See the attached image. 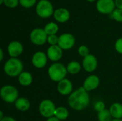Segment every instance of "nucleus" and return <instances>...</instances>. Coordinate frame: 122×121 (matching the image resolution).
Instances as JSON below:
<instances>
[{
	"label": "nucleus",
	"mask_w": 122,
	"mask_h": 121,
	"mask_svg": "<svg viewBox=\"0 0 122 121\" xmlns=\"http://www.w3.org/2000/svg\"><path fill=\"white\" fill-rule=\"evenodd\" d=\"M74 44V36L71 34H63L59 37L58 46L63 50H68L71 48Z\"/></svg>",
	"instance_id": "6e6552de"
},
{
	"label": "nucleus",
	"mask_w": 122,
	"mask_h": 121,
	"mask_svg": "<svg viewBox=\"0 0 122 121\" xmlns=\"http://www.w3.org/2000/svg\"><path fill=\"white\" fill-rule=\"evenodd\" d=\"M62 55V49L57 45L51 46L47 50V57L52 61H57L60 60Z\"/></svg>",
	"instance_id": "ddd939ff"
},
{
	"label": "nucleus",
	"mask_w": 122,
	"mask_h": 121,
	"mask_svg": "<svg viewBox=\"0 0 122 121\" xmlns=\"http://www.w3.org/2000/svg\"><path fill=\"white\" fill-rule=\"evenodd\" d=\"M67 72L71 74H76L81 70L80 63L77 61H71L67 66Z\"/></svg>",
	"instance_id": "4be33fe9"
},
{
	"label": "nucleus",
	"mask_w": 122,
	"mask_h": 121,
	"mask_svg": "<svg viewBox=\"0 0 122 121\" xmlns=\"http://www.w3.org/2000/svg\"><path fill=\"white\" fill-rule=\"evenodd\" d=\"M68 102L71 108L76 111H82L88 106L89 103V96L86 91L81 87L71 93Z\"/></svg>",
	"instance_id": "f257e3e1"
},
{
	"label": "nucleus",
	"mask_w": 122,
	"mask_h": 121,
	"mask_svg": "<svg viewBox=\"0 0 122 121\" xmlns=\"http://www.w3.org/2000/svg\"><path fill=\"white\" fill-rule=\"evenodd\" d=\"M115 6L114 0H99L97 3V9L102 14H110L113 12Z\"/></svg>",
	"instance_id": "1a4fd4ad"
},
{
	"label": "nucleus",
	"mask_w": 122,
	"mask_h": 121,
	"mask_svg": "<svg viewBox=\"0 0 122 121\" xmlns=\"http://www.w3.org/2000/svg\"><path fill=\"white\" fill-rule=\"evenodd\" d=\"M115 4L118 9H122V0H115Z\"/></svg>",
	"instance_id": "7c9ffc66"
},
{
	"label": "nucleus",
	"mask_w": 122,
	"mask_h": 121,
	"mask_svg": "<svg viewBox=\"0 0 122 121\" xmlns=\"http://www.w3.org/2000/svg\"><path fill=\"white\" fill-rule=\"evenodd\" d=\"M16 108L21 111H26L30 108V102L25 98H19L15 102Z\"/></svg>",
	"instance_id": "6ab92c4d"
},
{
	"label": "nucleus",
	"mask_w": 122,
	"mask_h": 121,
	"mask_svg": "<svg viewBox=\"0 0 122 121\" xmlns=\"http://www.w3.org/2000/svg\"><path fill=\"white\" fill-rule=\"evenodd\" d=\"M87 1H96V0H87Z\"/></svg>",
	"instance_id": "4c0bfd02"
},
{
	"label": "nucleus",
	"mask_w": 122,
	"mask_h": 121,
	"mask_svg": "<svg viewBox=\"0 0 122 121\" xmlns=\"http://www.w3.org/2000/svg\"><path fill=\"white\" fill-rule=\"evenodd\" d=\"M47 38L46 33L42 29H35L30 34L31 42L36 45H43L47 41Z\"/></svg>",
	"instance_id": "0eeeda50"
},
{
	"label": "nucleus",
	"mask_w": 122,
	"mask_h": 121,
	"mask_svg": "<svg viewBox=\"0 0 122 121\" xmlns=\"http://www.w3.org/2000/svg\"><path fill=\"white\" fill-rule=\"evenodd\" d=\"M112 121H122V120H120V119H114Z\"/></svg>",
	"instance_id": "c9c22d12"
},
{
	"label": "nucleus",
	"mask_w": 122,
	"mask_h": 121,
	"mask_svg": "<svg viewBox=\"0 0 122 121\" xmlns=\"http://www.w3.org/2000/svg\"><path fill=\"white\" fill-rule=\"evenodd\" d=\"M54 19L57 21L64 23L69 20V19L70 17V14L66 9L59 8L54 11Z\"/></svg>",
	"instance_id": "dca6fc26"
},
{
	"label": "nucleus",
	"mask_w": 122,
	"mask_h": 121,
	"mask_svg": "<svg viewBox=\"0 0 122 121\" xmlns=\"http://www.w3.org/2000/svg\"><path fill=\"white\" fill-rule=\"evenodd\" d=\"M55 117H56L60 121H64L69 116V111L66 108L64 107H59L56 109L55 113H54Z\"/></svg>",
	"instance_id": "aec40b11"
},
{
	"label": "nucleus",
	"mask_w": 122,
	"mask_h": 121,
	"mask_svg": "<svg viewBox=\"0 0 122 121\" xmlns=\"http://www.w3.org/2000/svg\"><path fill=\"white\" fill-rule=\"evenodd\" d=\"M66 73V68H65V66L60 63L52 64L48 70V74L49 78L55 82H59L64 79Z\"/></svg>",
	"instance_id": "7ed1b4c3"
},
{
	"label": "nucleus",
	"mask_w": 122,
	"mask_h": 121,
	"mask_svg": "<svg viewBox=\"0 0 122 121\" xmlns=\"http://www.w3.org/2000/svg\"><path fill=\"white\" fill-rule=\"evenodd\" d=\"M109 112L112 117L115 119H120L122 118V105L119 103H115L112 105Z\"/></svg>",
	"instance_id": "f3484780"
},
{
	"label": "nucleus",
	"mask_w": 122,
	"mask_h": 121,
	"mask_svg": "<svg viewBox=\"0 0 122 121\" xmlns=\"http://www.w3.org/2000/svg\"><path fill=\"white\" fill-rule=\"evenodd\" d=\"M47 56L44 52L38 51L35 53L32 57V63L33 65L38 68H41L44 67L47 62Z\"/></svg>",
	"instance_id": "f8f14e48"
},
{
	"label": "nucleus",
	"mask_w": 122,
	"mask_h": 121,
	"mask_svg": "<svg viewBox=\"0 0 122 121\" xmlns=\"http://www.w3.org/2000/svg\"><path fill=\"white\" fill-rule=\"evenodd\" d=\"M78 52H79V54L81 56L86 57V56L89 55V48H87V46H84V45H82V46H81L79 48Z\"/></svg>",
	"instance_id": "a878e982"
},
{
	"label": "nucleus",
	"mask_w": 122,
	"mask_h": 121,
	"mask_svg": "<svg viewBox=\"0 0 122 121\" xmlns=\"http://www.w3.org/2000/svg\"><path fill=\"white\" fill-rule=\"evenodd\" d=\"M1 97L6 103H14L18 99V91L17 89L11 85H6L1 89Z\"/></svg>",
	"instance_id": "20e7f679"
},
{
	"label": "nucleus",
	"mask_w": 122,
	"mask_h": 121,
	"mask_svg": "<svg viewBox=\"0 0 122 121\" xmlns=\"http://www.w3.org/2000/svg\"><path fill=\"white\" fill-rule=\"evenodd\" d=\"M4 71L7 76L11 77L19 76L23 71V63L18 58H11L6 62Z\"/></svg>",
	"instance_id": "f03ea898"
},
{
	"label": "nucleus",
	"mask_w": 122,
	"mask_h": 121,
	"mask_svg": "<svg viewBox=\"0 0 122 121\" xmlns=\"http://www.w3.org/2000/svg\"><path fill=\"white\" fill-rule=\"evenodd\" d=\"M112 16L117 21H122V9H117L112 12Z\"/></svg>",
	"instance_id": "b1692460"
},
{
	"label": "nucleus",
	"mask_w": 122,
	"mask_h": 121,
	"mask_svg": "<svg viewBox=\"0 0 122 121\" xmlns=\"http://www.w3.org/2000/svg\"><path fill=\"white\" fill-rule=\"evenodd\" d=\"M36 14L41 18H48L54 13V8L51 3L47 0H41L36 7Z\"/></svg>",
	"instance_id": "39448f33"
},
{
	"label": "nucleus",
	"mask_w": 122,
	"mask_h": 121,
	"mask_svg": "<svg viewBox=\"0 0 122 121\" xmlns=\"http://www.w3.org/2000/svg\"><path fill=\"white\" fill-rule=\"evenodd\" d=\"M33 81L32 76L30 73L24 71L19 76V82L21 86H29Z\"/></svg>",
	"instance_id": "a211bd4d"
},
{
	"label": "nucleus",
	"mask_w": 122,
	"mask_h": 121,
	"mask_svg": "<svg viewBox=\"0 0 122 121\" xmlns=\"http://www.w3.org/2000/svg\"><path fill=\"white\" fill-rule=\"evenodd\" d=\"M115 48L117 52L122 54V38L119 39L115 44Z\"/></svg>",
	"instance_id": "c756f323"
},
{
	"label": "nucleus",
	"mask_w": 122,
	"mask_h": 121,
	"mask_svg": "<svg viewBox=\"0 0 122 121\" xmlns=\"http://www.w3.org/2000/svg\"><path fill=\"white\" fill-rule=\"evenodd\" d=\"M73 86L71 82L68 79H63L62 81H59L57 86V90L59 93L63 96H66L70 94L72 92Z\"/></svg>",
	"instance_id": "2eb2a0df"
},
{
	"label": "nucleus",
	"mask_w": 122,
	"mask_h": 121,
	"mask_svg": "<svg viewBox=\"0 0 122 121\" xmlns=\"http://www.w3.org/2000/svg\"><path fill=\"white\" fill-rule=\"evenodd\" d=\"M46 121H60V120L58 119L56 117H51V118H48V120Z\"/></svg>",
	"instance_id": "473e14b6"
},
{
	"label": "nucleus",
	"mask_w": 122,
	"mask_h": 121,
	"mask_svg": "<svg viewBox=\"0 0 122 121\" xmlns=\"http://www.w3.org/2000/svg\"><path fill=\"white\" fill-rule=\"evenodd\" d=\"M112 115L109 111L104 110L102 112H99L98 114V119L99 121H112Z\"/></svg>",
	"instance_id": "5701e85b"
},
{
	"label": "nucleus",
	"mask_w": 122,
	"mask_h": 121,
	"mask_svg": "<svg viewBox=\"0 0 122 121\" xmlns=\"http://www.w3.org/2000/svg\"><path fill=\"white\" fill-rule=\"evenodd\" d=\"M94 108L99 113L105 110V105L102 101H97L94 105Z\"/></svg>",
	"instance_id": "c85d7f7f"
},
{
	"label": "nucleus",
	"mask_w": 122,
	"mask_h": 121,
	"mask_svg": "<svg viewBox=\"0 0 122 121\" xmlns=\"http://www.w3.org/2000/svg\"><path fill=\"white\" fill-rule=\"evenodd\" d=\"M36 0H19L21 5L25 8H30L34 5Z\"/></svg>",
	"instance_id": "393cba45"
},
{
	"label": "nucleus",
	"mask_w": 122,
	"mask_h": 121,
	"mask_svg": "<svg viewBox=\"0 0 122 121\" xmlns=\"http://www.w3.org/2000/svg\"><path fill=\"white\" fill-rule=\"evenodd\" d=\"M7 51L9 56L12 58H16L21 55L23 52V46L22 44L16 41H11L9 43L7 47Z\"/></svg>",
	"instance_id": "9b49d317"
},
{
	"label": "nucleus",
	"mask_w": 122,
	"mask_h": 121,
	"mask_svg": "<svg viewBox=\"0 0 122 121\" xmlns=\"http://www.w3.org/2000/svg\"><path fill=\"white\" fill-rule=\"evenodd\" d=\"M0 54H1L0 61H2V59H3V51H2V49H1V48L0 49Z\"/></svg>",
	"instance_id": "72a5a7b5"
},
{
	"label": "nucleus",
	"mask_w": 122,
	"mask_h": 121,
	"mask_svg": "<svg viewBox=\"0 0 122 121\" xmlns=\"http://www.w3.org/2000/svg\"><path fill=\"white\" fill-rule=\"evenodd\" d=\"M56 107L54 103L50 100H44L39 105V112L45 118H51L54 116Z\"/></svg>",
	"instance_id": "423d86ee"
},
{
	"label": "nucleus",
	"mask_w": 122,
	"mask_h": 121,
	"mask_svg": "<svg viewBox=\"0 0 122 121\" xmlns=\"http://www.w3.org/2000/svg\"><path fill=\"white\" fill-rule=\"evenodd\" d=\"M4 3V0H0V4H2Z\"/></svg>",
	"instance_id": "e433bc0d"
},
{
	"label": "nucleus",
	"mask_w": 122,
	"mask_h": 121,
	"mask_svg": "<svg viewBox=\"0 0 122 121\" xmlns=\"http://www.w3.org/2000/svg\"><path fill=\"white\" fill-rule=\"evenodd\" d=\"M1 121H16L13 118L11 117H4Z\"/></svg>",
	"instance_id": "2f4dec72"
},
{
	"label": "nucleus",
	"mask_w": 122,
	"mask_h": 121,
	"mask_svg": "<svg viewBox=\"0 0 122 121\" xmlns=\"http://www.w3.org/2000/svg\"><path fill=\"white\" fill-rule=\"evenodd\" d=\"M83 67L87 72H93L97 67V59L92 54H89L84 57L83 60Z\"/></svg>",
	"instance_id": "9d476101"
},
{
	"label": "nucleus",
	"mask_w": 122,
	"mask_h": 121,
	"mask_svg": "<svg viewBox=\"0 0 122 121\" xmlns=\"http://www.w3.org/2000/svg\"><path fill=\"white\" fill-rule=\"evenodd\" d=\"M44 30L45 31L46 34L49 36L54 35L57 33L58 30H59V26L56 24H55L54 22H50L44 26Z\"/></svg>",
	"instance_id": "412c9836"
},
{
	"label": "nucleus",
	"mask_w": 122,
	"mask_h": 121,
	"mask_svg": "<svg viewBox=\"0 0 122 121\" xmlns=\"http://www.w3.org/2000/svg\"><path fill=\"white\" fill-rule=\"evenodd\" d=\"M99 85V78L95 75H91L88 76L83 84V88L86 91H92L96 89Z\"/></svg>",
	"instance_id": "4468645a"
},
{
	"label": "nucleus",
	"mask_w": 122,
	"mask_h": 121,
	"mask_svg": "<svg viewBox=\"0 0 122 121\" xmlns=\"http://www.w3.org/2000/svg\"><path fill=\"white\" fill-rule=\"evenodd\" d=\"M47 41L49 44H51V46L56 45V44H58L59 41V37H57V36H56L55 34L50 35L47 38Z\"/></svg>",
	"instance_id": "bb28decb"
},
{
	"label": "nucleus",
	"mask_w": 122,
	"mask_h": 121,
	"mask_svg": "<svg viewBox=\"0 0 122 121\" xmlns=\"http://www.w3.org/2000/svg\"><path fill=\"white\" fill-rule=\"evenodd\" d=\"M0 118H1V120H2L4 118H3V113H2V111L0 112Z\"/></svg>",
	"instance_id": "f704fd0d"
},
{
	"label": "nucleus",
	"mask_w": 122,
	"mask_h": 121,
	"mask_svg": "<svg viewBox=\"0 0 122 121\" xmlns=\"http://www.w3.org/2000/svg\"><path fill=\"white\" fill-rule=\"evenodd\" d=\"M19 0H4V4L10 8H14L16 7L19 4Z\"/></svg>",
	"instance_id": "cd10ccee"
}]
</instances>
